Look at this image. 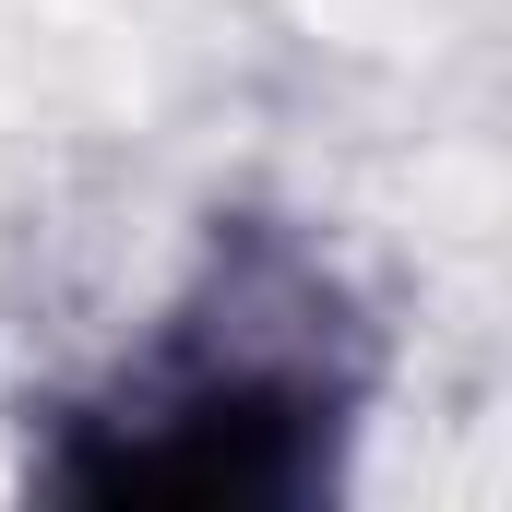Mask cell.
<instances>
[{
    "label": "cell",
    "mask_w": 512,
    "mask_h": 512,
    "mask_svg": "<svg viewBox=\"0 0 512 512\" xmlns=\"http://www.w3.org/2000/svg\"><path fill=\"white\" fill-rule=\"evenodd\" d=\"M382 334L286 215H227L108 382L48 405L36 489L96 512H310L346 489Z\"/></svg>",
    "instance_id": "obj_1"
}]
</instances>
